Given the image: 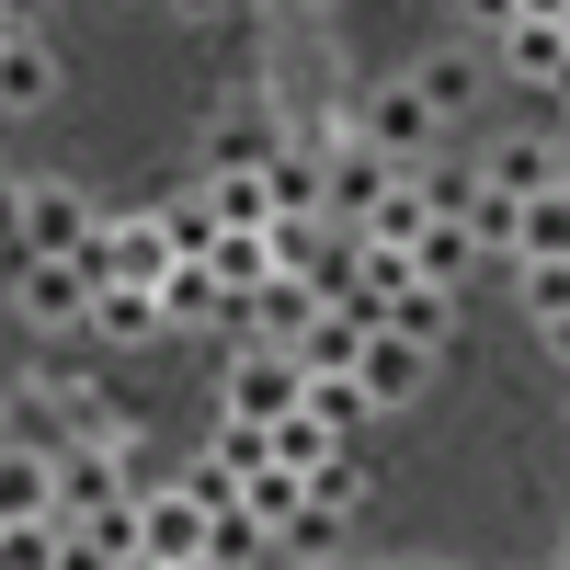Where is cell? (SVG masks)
<instances>
[{
  "label": "cell",
  "instance_id": "cell-1",
  "mask_svg": "<svg viewBox=\"0 0 570 570\" xmlns=\"http://www.w3.org/2000/svg\"><path fill=\"white\" fill-rule=\"evenodd\" d=\"M343 126L365 137V149H376V160H400V171H411V160H434V126H445V115H434V104H422V91H411V80H365V104H354Z\"/></svg>",
  "mask_w": 570,
  "mask_h": 570
},
{
  "label": "cell",
  "instance_id": "cell-2",
  "mask_svg": "<svg viewBox=\"0 0 570 570\" xmlns=\"http://www.w3.org/2000/svg\"><path fill=\"white\" fill-rule=\"evenodd\" d=\"M217 400L240 411V422H285V411L308 400V365L285 354V343H240V365L217 376Z\"/></svg>",
  "mask_w": 570,
  "mask_h": 570
},
{
  "label": "cell",
  "instance_id": "cell-3",
  "mask_svg": "<svg viewBox=\"0 0 570 570\" xmlns=\"http://www.w3.org/2000/svg\"><path fill=\"white\" fill-rule=\"evenodd\" d=\"M12 308H23L35 331H80V320H91V274H80L69 252H23V263H12Z\"/></svg>",
  "mask_w": 570,
  "mask_h": 570
},
{
  "label": "cell",
  "instance_id": "cell-4",
  "mask_svg": "<svg viewBox=\"0 0 570 570\" xmlns=\"http://www.w3.org/2000/svg\"><path fill=\"white\" fill-rule=\"evenodd\" d=\"M137 559L149 570H183V559H206V502H183V480L160 491H137Z\"/></svg>",
  "mask_w": 570,
  "mask_h": 570
},
{
  "label": "cell",
  "instance_id": "cell-5",
  "mask_svg": "<svg viewBox=\"0 0 570 570\" xmlns=\"http://www.w3.org/2000/svg\"><path fill=\"white\" fill-rule=\"evenodd\" d=\"M422 376H434V343H411V331H365V354H354V389H365V411H400V400H422Z\"/></svg>",
  "mask_w": 570,
  "mask_h": 570
},
{
  "label": "cell",
  "instance_id": "cell-6",
  "mask_svg": "<svg viewBox=\"0 0 570 570\" xmlns=\"http://www.w3.org/2000/svg\"><path fill=\"white\" fill-rule=\"evenodd\" d=\"M104 502H137L126 445H58V525H80V513H104Z\"/></svg>",
  "mask_w": 570,
  "mask_h": 570
},
{
  "label": "cell",
  "instance_id": "cell-7",
  "mask_svg": "<svg viewBox=\"0 0 570 570\" xmlns=\"http://www.w3.org/2000/svg\"><path fill=\"white\" fill-rule=\"evenodd\" d=\"M46 411H58V445H126V434H137V411L104 389V376H58Z\"/></svg>",
  "mask_w": 570,
  "mask_h": 570
},
{
  "label": "cell",
  "instance_id": "cell-8",
  "mask_svg": "<svg viewBox=\"0 0 570 570\" xmlns=\"http://www.w3.org/2000/svg\"><path fill=\"white\" fill-rule=\"evenodd\" d=\"M91 217H104V206H91L80 183H58V171L23 183V252H80V240H91Z\"/></svg>",
  "mask_w": 570,
  "mask_h": 570
},
{
  "label": "cell",
  "instance_id": "cell-9",
  "mask_svg": "<svg viewBox=\"0 0 570 570\" xmlns=\"http://www.w3.org/2000/svg\"><path fill=\"white\" fill-rule=\"evenodd\" d=\"M160 320H171V331H206V320L240 331V297H228L206 263H171V274H160Z\"/></svg>",
  "mask_w": 570,
  "mask_h": 570
},
{
  "label": "cell",
  "instance_id": "cell-10",
  "mask_svg": "<svg viewBox=\"0 0 570 570\" xmlns=\"http://www.w3.org/2000/svg\"><path fill=\"white\" fill-rule=\"evenodd\" d=\"M23 513H58V456L0 434V525H23Z\"/></svg>",
  "mask_w": 570,
  "mask_h": 570
},
{
  "label": "cell",
  "instance_id": "cell-11",
  "mask_svg": "<svg viewBox=\"0 0 570 570\" xmlns=\"http://www.w3.org/2000/svg\"><path fill=\"white\" fill-rule=\"evenodd\" d=\"M274 149H285V137H274V115H263V104H228V115L206 126V171H263Z\"/></svg>",
  "mask_w": 570,
  "mask_h": 570
},
{
  "label": "cell",
  "instance_id": "cell-12",
  "mask_svg": "<svg viewBox=\"0 0 570 570\" xmlns=\"http://www.w3.org/2000/svg\"><path fill=\"white\" fill-rule=\"evenodd\" d=\"M35 104H58V58H46V35H0V115Z\"/></svg>",
  "mask_w": 570,
  "mask_h": 570
},
{
  "label": "cell",
  "instance_id": "cell-13",
  "mask_svg": "<svg viewBox=\"0 0 570 570\" xmlns=\"http://www.w3.org/2000/svg\"><path fill=\"white\" fill-rule=\"evenodd\" d=\"M480 183H491V195H513V206H525V195H548V183H559V149H548V137L525 126V137H502V149L480 160Z\"/></svg>",
  "mask_w": 570,
  "mask_h": 570
},
{
  "label": "cell",
  "instance_id": "cell-14",
  "mask_svg": "<svg viewBox=\"0 0 570 570\" xmlns=\"http://www.w3.org/2000/svg\"><path fill=\"white\" fill-rule=\"evenodd\" d=\"M376 331H411V343H434V354H445V331H456V285H422V274H411L400 297L376 308Z\"/></svg>",
  "mask_w": 570,
  "mask_h": 570
},
{
  "label": "cell",
  "instance_id": "cell-15",
  "mask_svg": "<svg viewBox=\"0 0 570 570\" xmlns=\"http://www.w3.org/2000/svg\"><path fill=\"white\" fill-rule=\"evenodd\" d=\"M252 559H274V525L252 502H217L206 513V570H252Z\"/></svg>",
  "mask_w": 570,
  "mask_h": 570
},
{
  "label": "cell",
  "instance_id": "cell-16",
  "mask_svg": "<svg viewBox=\"0 0 570 570\" xmlns=\"http://www.w3.org/2000/svg\"><path fill=\"white\" fill-rule=\"evenodd\" d=\"M513 263H570V183L525 195V217H513Z\"/></svg>",
  "mask_w": 570,
  "mask_h": 570
},
{
  "label": "cell",
  "instance_id": "cell-17",
  "mask_svg": "<svg viewBox=\"0 0 570 570\" xmlns=\"http://www.w3.org/2000/svg\"><path fill=\"white\" fill-rule=\"evenodd\" d=\"M91 331H104V343H149V331H171L160 320V285H91Z\"/></svg>",
  "mask_w": 570,
  "mask_h": 570
},
{
  "label": "cell",
  "instance_id": "cell-18",
  "mask_svg": "<svg viewBox=\"0 0 570 570\" xmlns=\"http://www.w3.org/2000/svg\"><path fill=\"white\" fill-rule=\"evenodd\" d=\"M411 274H422V285H468V274H480V240H468L456 217H422V240H411Z\"/></svg>",
  "mask_w": 570,
  "mask_h": 570
},
{
  "label": "cell",
  "instance_id": "cell-19",
  "mask_svg": "<svg viewBox=\"0 0 570 570\" xmlns=\"http://www.w3.org/2000/svg\"><path fill=\"white\" fill-rule=\"evenodd\" d=\"M354 354H365V320H354V308H320V320L297 331V365H308V376H354Z\"/></svg>",
  "mask_w": 570,
  "mask_h": 570
},
{
  "label": "cell",
  "instance_id": "cell-20",
  "mask_svg": "<svg viewBox=\"0 0 570 570\" xmlns=\"http://www.w3.org/2000/svg\"><path fill=\"white\" fill-rule=\"evenodd\" d=\"M411 91H422V104L456 126L468 104H480V58H468V46H445V58H422V69H411Z\"/></svg>",
  "mask_w": 570,
  "mask_h": 570
},
{
  "label": "cell",
  "instance_id": "cell-21",
  "mask_svg": "<svg viewBox=\"0 0 570 570\" xmlns=\"http://www.w3.org/2000/svg\"><path fill=\"white\" fill-rule=\"evenodd\" d=\"M160 240H171V263H206L217 252V206L183 183V195H160Z\"/></svg>",
  "mask_w": 570,
  "mask_h": 570
},
{
  "label": "cell",
  "instance_id": "cell-22",
  "mask_svg": "<svg viewBox=\"0 0 570 570\" xmlns=\"http://www.w3.org/2000/svg\"><path fill=\"white\" fill-rule=\"evenodd\" d=\"M206 274L228 285V297H252V285L274 274V240H263V228H217V252H206Z\"/></svg>",
  "mask_w": 570,
  "mask_h": 570
},
{
  "label": "cell",
  "instance_id": "cell-23",
  "mask_svg": "<svg viewBox=\"0 0 570 570\" xmlns=\"http://www.w3.org/2000/svg\"><path fill=\"white\" fill-rule=\"evenodd\" d=\"M365 491H376V468H365V434H354V445H331V456L308 468V502H331V513H354Z\"/></svg>",
  "mask_w": 570,
  "mask_h": 570
},
{
  "label": "cell",
  "instance_id": "cell-24",
  "mask_svg": "<svg viewBox=\"0 0 570 570\" xmlns=\"http://www.w3.org/2000/svg\"><path fill=\"white\" fill-rule=\"evenodd\" d=\"M422 217H434V206H422V183L400 171V183H389V195H376V206H365V240H389V252H411V240H422Z\"/></svg>",
  "mask_w": 570,
  "mask_h": 570
},
{
  "label": "cell",
  "instance_id": "cell-25",
  "mask_svg": "<svg viewBox=\"0 0 570 570\" xmlns=\"http://www.w3.org/2000/svg\"><path fill=\"white\" fill-rule=\"evenodd\" d=\"M502 58H513V69H525V80H548V69L570 58V35H559L548 12H513V23H502Z\"/></svg>",
  "mask_w": 570,
  "mask_h": 570
},
{
  "label": "cell",
  "instance_id": "cell-26",
  "mask_svg": "<svg viewBox=\"0 0 570 570\" xmlns=\"http://www.w3.org/2000/svg\"><path fill=\"white\" fill-rule=\"evenodd\" d=\"M206 206H217V228H274L263 171H206Z\"/></svg>",
  "mask_w": 570,
  "mask_h": 570
},
{
  "label": "cell",
  "instance_id": "cell-27",
  "mask_svg": "<svg viewBox=\"0 0 570 570\" xmlns=\"http://www.w3.org/2000/svg\"><path fill=\"white\" fill-rule=\"evenodd\" d=\"M263 434H274V468H297V480H308V468H320L331 445H354V434H331V422H308V411H285V422H263Z\"/></svg>",
  "mask_w": 570,
  "mask_h": 570
},
{
  "label": "cell",
  "instance_id": "cell-28",
  "mask_svg": "<svg viewBox=\"0 0 570 570\" xmlns=\"http://www.w3.org/2000/svg\"><path fill=\"white\" fill-rule=\"evenodd\" d=\"M240 502H252L263 525L285 537V525H297V513H308V480H297V468H252V480H240Z\"/></svg>",
  "mask_w": 570,
  "mask_h": 570
},
{
  "label": "cell",
  "instance_id": "cell-29",
  "mask_svg": "<svg viewBox=\"0 0 570 570\" xmlns=\"http://www.w3.org/2000/svg\"><path fill=\"white\" fill-rule=\"evenodd\" d=\"M513 217H525V206H513V195H491V183H480V195H468V240H480V263H513Z\"/></svg>",
  "mask_w": 570,
  "mask_h": 570
},
{
  "label": "cell",
  "instance_id": "cell-30",
  "mask_svg": "<svg viewBox=\"0 0 570 570\" xmlns=\"http://www.w3.org/2000/svg\"><path fill=\"white\" fill-rule=\"evenodd\" d=\"M217 468H228V480H252V468H274V434H263V422H240V411H217V445H206Z\"/></svg>",
  "mask_w": 570,
  "mask_h": 570
},
{
  "label": "cell",
  "instance_id": "cell-31",
  "mask_svg": "<svg viewBox=\"0 0 570 570\" xmlns=\"http://www.w3.org/2000/svg\"><path fill=\"white\" fill-rule=\"evenodd\" d=\"M58 513H23V525H0V570H58Z\"/></svg>",
  "mask_w": 570,
  "mask_h": 570
},
{
  "label": "cell",
  "instance_id": "cell-32",
  "mask_svg": "<svg viewBox=\"0 0 570 570\" xmlns=\"http://www.w3.org/2000/svg\"><path fill=\"white\" fill-rule=\"evenodd\" d=\"M308 422H331V434H365V389L354 376H308V400H297Z\"/></svg>",
  "mask_w": 570,
  "mask_h": 570
},
{
  "label": "cell",
  "instance_id": "cell-33",
  "mask_svg": "<svg viewBox=\"0 0 570 570\" xmlns=\"http://www.w3.org/2000/svg\"><path fill=\"white\" fill-rule=\"evenodd\" d=\"M274 548H285V559H331V548H343V513H331V502H308V513H297V525H285Z\"/></svg>",
  "mask_w": 570,
  "mask_h": 570
},
{
  "label": "cell",
  "instance_id": "cell-34",
  "mask_svg": "<svg viewBox=\"0 0 570 570\" xmlns=\"http://www.w3.org/2000/svg\"><path fill=\"white\" fill-rule=\"evenodd\" d=\"M80 537L104 548V559H137V502H104V513H80Z\"/></svg>",
  "mask_w": 570,
  "mask_h": 570
},
{
  "label": "cell",
  "instance_id": "cell-35",
  "mask_svg": "<svg viewBox=\"0 0 570 570\" xmlns=\"http://www.w3.org/2000/svg\"><path fill=\"white\" fill-rule=\"evenodd\" d=\"M513 285H525V308H537V320L570 308V263H513Z\"/></svg>",
  "mask_w": 570,
  "mask_h": 570
},
{
  "label": "cell",
  "instance_id": "cell-36",
  "mask_svg": "<svg viewBox=\"0 0 570 570\" xmlns=\"http://www.w3.org/2000/svg\"><path fill=\"white\" fill-rule=\"evenodd\" d=\"M183 502H206V513H217V502H240V480H228L217 456H195V468H183Z\"/></svg>",
  "mask_w": 570,
  "mask_h": 570
},
{
  "label": "cell",
  "instance_id": "cell-37",
  "mask_svg": "<svg viewBox=\"0 0 570 570\" xmlns=\"http://www.w3.org/2000/svg\"><path fill=\"white\" fill-rule=\"evenodd\" d=\"M0 252L23 263V183H0Z\"/></svg>",
  "mask_w": 570,
  "mask_h": 570
},
{
  "label": "cell",
  "instance_id": "cell-38",
  "mask_svg": "<svg viewBox=\"0 0 570 570\" xmlns=\"http://www.w3.org/2000/svg\"><path fill=\"white\" fill-rule=\"evenodd\" d=\"M58 570H115V559H104V548H91V537L69 525V537H58Z\"/></svg>",
  "mask_w": 570,
  "mask_h": 570
},
{
  "label": "cell",
  "instance_id": "cell-39",
  "mask_svg": "<svg viewBox=\"0 0 570 570\" xmlns=\"http://www.w3.org/2000/svg\"><path fill=\"white\" fill-rule=\"evenodd\" d=\"M456 12H468V23H491V35H502L513 12H525V0H456Z\"/></svg>",
  "mask_w": 570,
  "mask_h": 570
},
{
  "label": "cell",
  "instance_id": "cell-40",
  "mask_svg": "<svg viewBox=\"0 0 570 570\" xmlns=\"http://www.w3.org/2000/svg\"><path fill=\"white\" fill-rule=\"evenodd\" d=\"M46 23V0H0V35H35Z\"/></svg>",
  "mask_w": 570,
  "mask_h": 570
},
{
  "label": "cell",
  "instance_id": "cell-41",
  "mask_svg": "<svg viewBox=\"0 0 570 570\" xmlns=\"http://www.w3.org/2000/svg\"><path fill=\"white\" fill-rule=\"evenodd\" d=\"M537 331H548V354H559V365H570V308H559V320H537Z\"/></svg>",
  "mask_w": 570,
  "mask_h": 570
},
{
  "label": "cell",
  "instance_id": "cell-42",
  "mask_svg": "<svg viewBox=\"0 0 570 570\" xmlns=\"http://www.w3.org/2000/svg\"><path fill=\"white\" fill-rule=\"evenodd\" d=\"M548 91H559V115H570V58H559V69H548Z\"/></svg>",
  "mask_w": 570,
  "mask_h": 570
},
{
  "label": "cell",
  "instance_id": "cell-43",
  "mask_svg": "<svg viewBox=\"0 0 570 570\" xmlns=\"http://www.w3.org/2000/svg\"><path fill=\"white\" fill-rule=\"evenodd\" d=\"M548 149H559V183H570V126H559V137H548Z\"/></svg>",
  "mask_w": 570,
  "mask_h": 570
},
{
  "label": "cell",
  "instance_id": "cell-44",
  "mask_svg": "<svg viewBox=\"0 0 570 570\" xmlns=\"http://www.w3.org/2000/svg\"><path fill=\"white\" fill-rule=\"evenodd\" d=\"M171 12H217V0H171Z\"/></svg>",
  "mask_w": 570,
  "mask_h": 570
},
{
  "label": "cell",
  "instance_id": "cell-45",
  "mask_svg": "<svg viewBox=\"0 0 570 570\" xmlns=\"http://www.w3.org/2000/svg\"><path fill=\"white\" fill-rule=\"evenodd\" d=\"M297 570H343V559H297Z\"/></svg>",
  "mask_w": 570,
  "mask_h": 570
},
{
  "label": "cell",
  "instance_id": "cell-46",
  "mask_svg": "<svg viewBox=\"0 0 570 570\" xmlns=\"http://www.w3.org/2000/svg\"><path fill=\"white\" fill-rule=\"evenodd\" d=\"M115 570H149V559H115Z\"/></svg>",
  "mask_w": 570,
  "mask_h": 570
},
{
  "label": "cell",
  "instance_id": "cell-47",
  "mask_svg": "<svg viewBox=\"0 0 570 570\" xmlns=\"http://www.w3.org/2000/svg\"><path fill=\"white\" fill-rule=\"evenodd\" d=\"M183 570H206V559H183Z\"/></svg>",
  "mask_w": 570,
  "mask_h": 570
},
{
  "label": "cell",
  "instance_id": "cell-48",
  "mask_svg": "<svg viewBox=\"0 0 570 570\" xmlns=\"http://www.w3.org/2000/svg\"><path fill=\"white\" fill-rule=\"evenodd\" d=\"M559 35H570V12H559Z\"/></svg>",
  "mask_w": 570,
  "mask_h": 570
},
{
  "label": "cell",
  "instance_id": "cell-49",
  "mask_svg": "<svg viewBox=\"0 0 570 570\" xmlns=\"http://www.w3.org/2000/svg\"><path fill=\"white\" fill-rule=\"evenodd\" d=\"M559 570H570V548H559Z\"/></svg>",
  "mask_w": 570,
  "mask_h": 570
},
{
  "label": "cell",
  "instance_id": "cell-50",
  "mask_svg": "<svg viewBox=\"0 0 570 570\" xmlns=\"http://www.w3.org/2000/svg\"><path fill=\"white\" fill-rule=\"evenodd\" d=\"M0 411H12V400H0Z\"/></svg>",
  "mask_w": 570,
  "mask_h": 570
}]
</instances>
